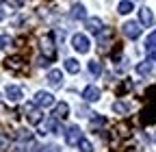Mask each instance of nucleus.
I'll list each match as a JSON object with an SVG mask.
<instances>
[{
    "label": "nucleus",
    "instance_id": "obj_25",
    "mask_svg": "<svg viewBox=\"0 0 156 152\" xmlns=\"http://www.w3.org/2000/svg\"><path fill=\"white\" fill-rule=\"evenodd\" d=\"M11 44H13L11 37H7V35H5V37H0V48H7V46H11Z\"/></svg>",
    "mask_w": 156,
    "mask_h": 152
},
{
    "label": "nucleus",
    "instance_id": "obj_11",
    "mask_svg": "<svg viewBox=\"0 0 156 152\" xmlns=\"http://www.w3.org/2000/svg\"><path fill=\"white\" fill-rule=\"evenodd\" d=\"M139 22H141V26H152V24H154V13H152V9H147V7H141V9H139Z\"/></svg>",
    "mask_w": 156,
    "mask_h": 152
},
{
    "label": "nucleus",
    "instance_id": "obj_16",
    "mask_svg": "<svg viewBox=\"0 0 156 152\" xmlns=\"http://www.w3.org/2000/svg\"><path fill=\"white\" fill-rule=\"evenodd\" d=\"M132 9H134V5L130 2V0H122V2L117 5V13H122V15H128Z\"/></svg>",
    "mask_w": 156,
    "mask_h": 152
},
{
    "label": "nucleus",
    "instance_id": "obj_21",
    "mask_svg": "<svg viewBox=\"0 0 156 152\" xmlns=\"http://www.w3.org/2000/svg\"><path fill=\"white\" fill-rule=\"evenodd\" d=\"M78 148H80V152H93V146H91V141L89 139H80V143H78Z\"/></svg>",
    "mask_w": 156,
    "mask_h": 152
},
{
    "label": "nucleus",
    "instance_id": "obj_14",
    "mask_svg": "<svg viewBox=\"0 0 156 152\" xmlns=\"http://www.w3.org/2000/svg\"><path fill=\"white\" fill-rule=\"evenodd\" d=\"M61 81H63V72L61 70H50L48 72V83L52 87H61Z\"/></svg>",
    "mask_w": 156,
    "mask_h": 152
},
{
    "label": "nucleus",
    "instance_id": "obj_8",
    "mask_svg": "<svg viewBox=\"0 0 156 152\" xmlns=\"http://www.w3.org/2000/svg\"><path fill=\"white\" fill-rule=\"evenodd\" d=\"M5 96H7L9 102H20V100H22V96H24V91H22V87H17V85H7Z\"/></svg>",
    "mask_w": 156,
    "mask_h": 152
},
{
    "label": "nucleus",
    "instance_id": "obj_27",
    "mask_svg": "<svg viewBox=\"0 0 156 152\" xmlns=\"http://www.w3.org/2000/svg\"><path fill=\"white\" fill-rule=\"evenodd\" d=\"M2 17H5V11H2V9H0V20H2Z\"/></svg>",
    "mask_w": 156,
    "mask_h": 152
},
{
    "label": "nucleus",
    "instance_id": "obj_13",
    "mask_svg": "<svg viewBox=\"0 0 156 152\" xmlns=\"http://www.w3.org/2000/svg\"><path fill=\"white\" fill-rule=\"evenodd\" d=\"M48 132H61V126H58V120L56 118H50L44 128H41V135H48Z\"/></svg>",
    "mask_w": 156,
    "mask_h": 152
},
{
    "label": "nucleus",
    "instance_id": "obj_20",
    "mask_svg": "<svg viewBox=\"0 0 156 152\" xmlns=\"http://www.w3.org/2000/svg\"><path fill=\"white\" fill-rule=\"evenodd\" d=\"M89 72L93 76H100L102 74V63L100 61H89Z\"/></svg>",
    "mask_w": 156,
    "mask_h": 152
},
{
    "label": "nucleus",
    "instance_id": "obj_15",
    "mask_svg": "<svg viewBox=\"0 0 156 152\" xmlns=\"http://www.w3.org/2000/svg\"><path fill=\"white\" fill-rule=\"evenodd\" d=\"M152 65H154V61H152V59H145V61H141L139 65L134 67V72L139 74V76H147V74L152 72Z\"/></svg>",
    "mask_w": 156,
    "mask_h": 152
},
{
    "label": "nucleus",
    "instance_id": "obj_3",
    "mask_svg": "<svg viewBox=\"0 0 156 152\" xmlns=\"http://www.w3.org/2000/svg\"><path fill=\"white\" fill-rule=\"evenodd\" d=\"M24 115L30 124H41V111H39V107L35 102H26L24 104Z\"/></svg>",
    "mask_w": 156,
    "mask_h": 152
},
{
    "label": "nucleus",
    "instance_id": "obj_4",
    "mask_svg": "<svg viewBox=\"0 0 156 152\" xmlns=\"http://www.w3.org/2000/svg\"><path fill=\"white\" fill-rule=\"evenodd\" d=\"M37 107H41V109H48V107H54L56 102H54V96L50 91H37L35 93V100H33Z\"/></svg>",
    "mask_w": 156,
    "mask_h": 152
},
{
    "label": "nucleus",
    "instance_id": "obj_19",
    "mask_svg": "<svg viewBox=\"0 0 156 152\" xmlns=\"http://www.w3.org/2000/svg\"><path fill=\"white\" fill-rule=\"evenodd\" d=\"M145 50H147V52L156 50V31H152V33L147 35V39H145Z\"/></svg>",
    "mask_w": 156,
    "mask_h": 152
},
{
    "label": "nucleus",
    "instance_id": "obj_18",
    "mask_svg": "<svg viewBox=\"0 0 156 152\" xmlns=\"http://www.w3.org/2000/svg\"><path fill=\"white\" fill-rule=\"evenodd\" d=\"M65 70L69 74H78V72H80V65H78L76 59H65Z\"/></svg>",
    "mask_w": 156,
    "mask_h": 152
},
{
    "label": "nucleus",
    "instance_id": "obj_10",
    "mask_svg": "<svg viewBox=\"0 0 156 152\" xmlns=\"http://www.w3.org/2000/svg\"><path fill=\"white\" fill-rule=\"evenodd\" d=\"M87 31L93 33V35H100V33L104 31L102 20H100V17H87Z\"/></svg>",
    "mask_w": 156,
    "mask_h": 152
},
{
    "label": "nucleus",
    "instance_id": "obj_22",
    "mask_svg": "<svg viewBox=\"0 0 156 152\" xmlns=\"http://www.w3.org/2000/svg\"><path fill=\"white\" fill-rule=\"evenodd\" d=\"M9 143H11L9 135H0V150H9Z\"/></svg>",
    "mask_w": 156,
    "mask_h": 152
},
{
    "label": "nucleus",
    "instance_id": "obj_12",
    "mask_svg": "<svg viewBox=\"0 0 156 152\" xmlns=\"http://www.w3.org/2000/svg\"><path fill=\"white\" fill-rule=\"evenodd\" d=\"M52 115H54L56 120H65V118L69 115V104H67V102H56Z\"/></svg>",
    "mask_w": 156,
    "mask_h": 152
},
{
    "label": "nucleus",
    "instance_id": "obj_23",
    "mask_svg": "<svg viewBox=\"0 0 156 152\" xmlns=\"http://www.w3.org/2000/svg\"><path fill=\"white\" fill-rule=\"evenodd\" d=\"M17 139H20V141H24V139L28 141V139H33V135H30L28 130H17Z\"/></svg>",
    "mask_w": 156,
    "mask_h": 152
},
{
    "label": "nucleus",
    "instance_id": "obj_5",
    "mask_svg": "<svg viewBox=\"0 0 156 152\" xmlns=\"http://www.w3.org/2000/svg\"><path fill=\"white\" fill-rule=\"evenodd\" d=\"M63 135H65V143H67V146H78V143H80V139H83V130L78 128V126H69Z\"/></svg>",
    "mask_w": 156,
    "mask_h": 152
},
{
    "label": "nucleus",
    "instance_id": "obj_6",
    "mask_svg": "<svg viewBox=\"0 0 156 152\" xmlns=\"http://www.w3.org/2000/svg\"><path fill=\"white\" fill-rule=\"evenodd\" d=\"M122 31H124V35L128 37V39H139L143 28H141V22H126L122 26Z\"/></svg>",
    "mask_w": 156,
    "mask_h": 152
},
{
    "label": "nucleus",
    "instance_id": "obj_26",
    "mask_svg": "<svg viewBox=\"0 0 156 152\" xmlns=\"http://www.w3.org/2000/svg\"><path fill=\"white\" fill-rule=\"evenodd\" d=\"M48 152H63V150L58 148V146H50V150H48Z\"/></svg>",
    "mask_w": 156,
    "mask_h": 152
},
{
    "label": "nucleus",
    "instance_id": "obj_24",
    "mask_svg": "<svg viewBox=\"0 0 156 152\" xmlns=\"http://www.w3.org/2000/svg\"><path fill=\"white\" fill-rule=\"evenodd\" d=\"M106 124V120L104 118H93L91 120V128H98V126H104Z\"/></svg>",
    "mask_w": 156,
    "mask_h": 152
},
{
    "label": "nucleus",
    "instance_id": "obj_17",
    "mask_svg": "<svg viewBox=\"0 0 156 152\" xmlns=\"http://www.w3.org/2000/svg\"><path fill=\"white\" fill-rule=\"evenodd\" d=\"M113 111L119 113V115H126V113L130 111V104H128V102H122V100H117V102L113 104Z\"/></svg>",
    "mask_w": 156,
    "mask_h": 152
},
{
    "label": "nucleus",
    "instance_id": "obj_7",
    "mask_svg": "<svg viewBox=\"0 0 156 152\" xmlns=\"http://www.w3.org/2000/svg\"><path fill=\"white\" fill-rule=\"evenodd\" d=\"M100 96H102V91H100V87H95V85H87L83 89V100L85 102H98Z\"/></svg>",
    "mask_w": 156,
    "mask_h": 152
},
{
    "label": "nucleus",
    "instance_id": "obj_1",
    "mask_svg": "<svg viewBox=\"0 0 156 152\" xmlns=\"http://www.w3.org/2000/svg\"><path fill=\"white\" fill-rule=\"evenodd\" d=\"M39 44H41V54L46 56L48 61H52L54 56H56V46H54V39H52V35H44Z\"/></svg>",
    "mask_w": 156,
    "mask_h": 152
},
{
    "label": "nucleus",
    "instance_id": "obj_2",
    "mask_svg": "<svg viewBox=\"0 0 156 152\" xmlns=\"http://www.w3.org/2000/svg\"><path fill=\"white\" fill-rule=\"evenodd\" d=\"M72 46H74V50H76V52H80V54L89 52V48H91L89 37H87V35H83V33H76V35L72 37Z\"/></svg>",
    "mask_w": 156,
    "mask_h": 152
},
{
    "label": "nucleus",
    "instance_id": "obj_9",
    "mask_svg": "<svg viewBox=\"0 0 156 152\" xmlns=\"http://www.w3.org/2000/svg\"><path fill=\"white\" fill-rule=\"evenodd\" d=\"M69 15H72V20H78V22H80V20H87V9H85V5H83V2H74Z\"/></svg>",
    "mask_w": 156,
    "mask_h": 152
}]
</instances>
